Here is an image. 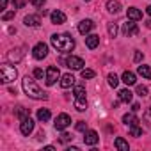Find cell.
<instances>
[{"mask_svg": "<svg viewBox=\"0 0 151 151\" xmlns=\"http://www.w3.org/2000/svg\"><path fill=\"white\" fill-rule=\"evenodd\" d=\"M146 13H147V14L151 16V6H147V7H146Z\"/></svg>", "mask_w": 151, "mask_h": 151, "instance_id": "obj_42", "label": "cell"}, {"mask_svg": "<svg viewBox=\"0 0 151 151\" xmlns=\"http://www.w3.org/2000/svg\"><path fill=\"white\" fill-rule=\"evenodd\" d=\"M93 27H94L93 20H84V22H80V23H78V32H80L82 36H87V34L93 30Z\"/></svg>", "mask_w": 151, "mask_h": 151, "instance_id": "obj_11", "label": "cell"}, {"mask_svg": "<svg viewBox=\"0 0 151 151\" xmlns=\"http://www.w3.org/2000/svg\"><path fill=\"white\" fill-rule=\"evenodd\" d=\"M73 84H75V78H73L71 73H66V75H62V77H60V87L68 89V87H71Z\"/></svg>", "mask_w": 151, "mask_h": 151, "instance_id": "obj_15", "label": "cell"}, {"mask_svg": "<svg viewBox=\"0 0 151 151\" xmlns=\"http://www.w3.org/2000/svg\"><path fill=\"white\" fill-rule=\"evenodd\" d=\"M146 27H147V29H151V20H149V22H146Z\"/></svg>", "mask_w": 151, "mask_h": 151, "instance_id": "obj_43", "label": "cell"}, {"mask_svg": "<svg viewBox=\"0 0 151 151\" xmlns=\"http://www.w3.org/2000/svg\"><path fill=\"white\" fill-rule=\"evenodd\" d=\"M66 66H68L69 69H82L86 64H84V59H82V57H75V55H71V57L66 60Z\"/></svg>", "mask_w": 151, "mask_h": 151, "instance_id": "obj_8", "label": "cell"}, {"mask_svg": "<svg viewBox=\"0 0 151 151\" xmlns=\"http://www.w3.org/2000/svg\"><path fill=\"white\" fill-rule=\"evenodd\" d=\"M130 135L132 137H142V128H139V124H130Z\"/></svg>", "mask_w": 151, "mask_h": 151, "instance_id": "obj_27", "label": "cell"}, {"mask_svg": "<svg viewBox=\"0 0 151 151\" xmlns=\"http://www.w3.org/2000/svg\"><path fill=\"white\" fill-rule=\"evenodd\" d=\"M77 130H78V132H87V123L78 121V123H77Z\"/></svg>", "mask_w": 151, "mask_h": 151, "instance_id": "obj_34", "label": "cell"}, {"mask_svg": "<svg viewBox=\"0 0 151 151\" xmlns=\"http://www.w3.org/2000/svg\"><path fill=\"white\" fill-rule=\"evenodd\" d=\"M11 18H14V11H9V13H4V16H2V20H4V22H7V20H11Z\"/></svg>", "mask_w": 151, "mask_h": 151, "instance_id": "obj_35", "label": "cell"}, {"mask_svg": "<svg viewBox=\"0 0 151 151\" xmlns=\"http://www.w3.org/2000/svg\"><path fill=\"white\" fill-rule=\"evenodd\" d=\"M73 137L69 135V133H62V137H60V142H68V140H71Z\"/></svg>", "mask_w": 151, "mask_h": 151, "instance_id": "obj_36", "label": "cell"}, {"mask_svg": "<svg viewBox=\"0 0 151 151\" xmlns=\"http://www.w3.org/2000/svg\"><path fill=\"white\" fill-rule=\"evenodd\" d=\"M34 77H36V78H43V77H46V71L43 73V69L36 68V69H34Z\"/></svg>", "mask_w": 151, "mask_h": 151, "instance_id": "obj_33", "label": "cell"}, {"mask_svg": "<svg viewBox=\"0 0 151 151\" xmlns=\"http://www.w3.org/2000/svg\"><path fill=\"white\" fill-rule=\"evenodd\" d=\"M121 80H123L126 86H133V84L137 82V80H135V75H133L132 71H124V73H123V77H121Z\"/></svg>", "mask_w": 151, "mask_h": 151, "instance_id": "obj_19", "label": "cell"}, {"mask_svg": "<svg viewBox=\"0 0 151 151\" xmlns=\"http://www.w3.org/2000/svg\"><path fill=\"white\" fill-rule=\"evenodd\" d=\"M32 130H34V121L30 119V116H29V117H25V119H22L20 132H22L23 135H30V133H32Z\"/></svg>", "mask_w": 151, "mask_h": 151, "instance_id": "obj_9", "label": "cell"}, {"mask_svg": "<svg viewBox=\"0 0 151 151\" xmlns=\"http://www.w3.org/2000/svg\"><path fill=\"white\" fill-rule=\"evenodd\" d=\"M123 34H124V36H128V37H132V36H137V34H139V27L133 23V20H132V22H126V23L123 25Z\"/></svg>", "mask_w": 151, "mask_h": 151, "instance_id": "obj_10", "label": "cell"}, {"mask_svg": "<svg viewBox=\"0 0 151 151\" xmlns=\"http://www.w3.org/2000/svg\"><path fill=\"white\" fill-rule=\"evenodd\" d=\"M60 77V73H59V69L55 68V66H50L48 69H46V86H53L55 82H57V78Z\"/></svg>", "mask_w": 151, "mask_h": 151, "instance_id": "obj_6", "label": "cell"}, {"mask_svg": "<svg viewBox=\"0 0 151 151\" xmlns=\"http://www.w3.org/2000/svg\"><path fill=\"white\" fill-rule=\"evenodd\" d=\"M22 86H23L25 94L30 96V98H34V100H46V98H48V94H46V93L34 82V78H30V77H25L23 82H22Z\"/></svg>", "mask_w": 151, "mask_h": 151, "instance_id": "obj_1", "label": "cell"}, {"mask_svg": "<svg viewBox=\"0 0 151 151\" xmlns=\"http://www.w3.org/2000/svg\"><path fill=\"white\" fill-rule=\"evenodd\" d=\"M16 77H18V71L13 66H7V64L0 66V80H2L4 84H9V82L16 80Z\"/></svg>", "mask_w": 151, "mask_h": 151, "instance_id": "obj_4", "label": "cell"}, {"mask_svg": "<svg viewBox=\"0 0 151 151\" xmlns=\"http://www.w3.org/2000/svg\"><path fill=\"white\" fill-rule=\"evenodd\" d=\"M139 75H142L144 78L151 80V68L149 66H139Z\"/></svg>", "mask_w": 151, "mask_h": 151, "instance_id": "obj_26", "label": "cell"}, {"mask_svg": "<svg viewBox=\"0 0 151 151\" xmlns=\"http://www.w3.org/2000/svg\"><path fill=\"white\" fill-rule=\"evenodd\" d=\"M107 9H109V13H119L121 11V4L117 2V0H109V2H107Z\"/></svg>", "mask_w": 151, "mask_h": 151, "instance_id": "obj_23", "label": "cell"}, {"mask_svg": "<svg viewBox=\"0 0 151 151\" xmlns=\"http://www.w3.org/2000/svg\"><path fill=\"white\" fill-rule=\"evenodd\" d=\"M32 4H34L36 7H43V4H45V0H32Z\"/></svg>", "mask_w": 151, "mask_h": 151, "instance_id": "obj_38", "label": "cell"}, {"mask_svg": "<svg viewBox=\"0 0 151 151\" xmlns=\"http://www.w3.org/2000/svg\"><path fill=\"white\" fill-rule=\"evenodd\" d=\"M37 119L43 121V123L48 121V119H50V110H48V109H39V110H37Z\"/></svg>", "mask_w": 151, "mask_h": 151, "instance_id": "obj_25", "label": "cell"}, {"mask_svg": "<svg viewBox=\"0 0 151 151\" xmlns=\"http://www.w3.org/2000/svg\"><path fill=\"white\" fill-rule=\"evenodd\" d=\"M109 36L110 37H116L117 36V25L116 23H109Z\"/></svg>", "mask_w": 151, "mask_h": 151, "instance_id": "obj_29", "label": "cell"}, {"mask_svg": "<svg viewBox=\"0 0 151 151\" xmlns=\"http://www.w3.org/2000/svg\"><path fill=\"white\" fill-rule=\"evenodd\" d=\"M50 18H52V23H55V25L66 23V14H64L62 11H53V13L50 14Z\"/></svg>", "mask_w": 151, "mask_h": 151, "instance_id": "obj_14", "label": "cell"}, {"mask_svg": "<svg viewBox=\"0 0 151 151\" xmlns=\"http://www.w3.org/2000/svg\"><path fill=\"white\" fill-rule=\"evenodd\" d=\"M14 116H16V117H20V119H25V117H29V116H30V110L20 105V107H16V109H14Z\"/></svg>", "mask_w": 151, "mask_h": 151, "instance_id": "obj_21", "label": "cell"}, {"mask_svg": "<svg viewBox=\"0 0 151 151\" xmlns=\"http://www.w3.org/2000/svg\"><path fill=\"white\" fill-rule=\"evenodd\" d=\"M23 23H25L27 27H39L41 18H39V16H36V14H29V16H25Z\"/></svg>", "mask_w": 151, "mask_h": 151, "instance_id": "obj_16", "label": "cell"}, {"mask_svg": "<svg viewBox=\"0 0 151 151\" xmlns=\"http://www.w3.org/2000/svg\"><path fill=\"white\" fill-rule=\"evenodd\" d=\"M142 57H144V55H142L140 52H135V57H133V59H135V62H140V60H142Z\"/></svg>", "mask_w": 151, "mask_h": 151, "instance_id": "obj_39", "label": "cell"}, {"mask_svg": "<svg viewBox=\"0 0 151 151\" xmlns=\"http://www.w3.org/2000/svg\"><path fill=\"white\" fill-rule=\"evenodd\" d=\"M133 98V93L130 89H121L119 91V101H124V103H130Z\"/></svg>", "mask_w": 151, "mask_h": 151, "instance_id": "obj_18", "label": "cell"}, {"mask_svg": "<svg viewBox=\"0 0 151 151\" xmlns=\"http://www.w3.org/2000/svg\"><path fill=\"white\" fill-rule=\"evenodd\" d=\"M75 107H77V110H80V112H84L87 109L86 87L84 86H77V87H75Z\"/></svg>", "mask_w": 151, "mask_h": 151, "instance_id": "obj_3", "label": "cell"}, {"mask_svg": "<svg viewBox=\"0 0 151 151\" xmlns=\"http://www.w3.org/2000/svg\"><path fill=\"white\" fill-rule=\"evenodd\" d=\"M144 121H146V123H151V109L144 114Z\"/></svg>", "mask_w": 151, "mask_h": 151, "instance_id": "obj_37", "label": "cell"}, {"mask_svg": "<svg viewBox=\"0 0 151 151\" xmlns=\"http://www.w3.org/2000/svg\"><path fill=\"white\" fill-rule=\"evenodd\" d=\"M114 144H116V147H117L119 151H128V142H126L123 137H117Z\"/></svg>", "mask_w": 151, "mask_h": 151, "instance_id": "obj_24", "label": "cell"}, {"mask_svg": "<svg viewBox=\"0 0 151 151\" xmlns=\"http://www.w3.org/2000/svg\"><path fill=\"white\" fill-rule=\"evenodd\" d=\"M94 71L93 69H82V78H94Z\"/></svg>", "mask_w": 151, "mask_h": 151, "instance_id": "obj_30", "label": "cell"}, {"mask_svg": "<svg viewBox=\"0 0 151 151\" xmlns=\"http://www.w3.org/2000/svg\"><path fill=\"white\" fill-rule=\"evenodd\" d=\"M137 94L142 96V98L147 96V87H146V86H137Z\"/></svg>", "mask_w": 151, "mask_h": 151, "instance_id": "obj_31", "label": "cell"}, {"mask_svg": "<svg viewBox=\"0 0 151 151\" xmlns=\"http://www.w3.org/2000/svg\"><path fill=\"white\" fill-rule=\"evenodd\" d=\"M25 4H27V0H13V6H14V9H22Z\"/></svg>", "mask_w": 151, "mask_h": 151, "instance_id": "obj_32", "label": "cell"}, {"mask_svg": "<svg viewBox=\"0 0 151 151\" xmlns=\"http://www.w3.org/2000/svg\"><path fill=\"white\" fill-rule=\"evenodd\" d=\"M98 140H100V137H98V133H96V132H93V130L86 132V135H84V142H86L87 146H94Z\"/></svg>", "mask_w": 151, "mask_h": 151, "instance_id": "obj_13", "label": "cell"}, {"mask_svg": "<svg viewBox=\"0 0 151 151\" xmlns=\"http://www.w3.org/2000/svg\"><path fill=\"white\" fill-rule=\"evenodd\" d=\"M132 110H133V112L140 110V105H139V103H133V105H132Z\"/></svg>", "mask_w": 151, "mask_h": 151, "instance_id": "obj_41", "label": "cell"}, {"mask_svg": "<svg viewBox=\"0 0 151 151\" xmlns=\"http://www.w3.org/2000/svg\"><path fill=\"white\" fill-rule=\"evenodd\" d=\"M86 2H89V0H86Z\"/></svg>", "mask_w": 151, "mask_h": 151, "instance_id": "obj_44", "label": "cell"}, {"mask_svg": "<svg viewBox=\"0 0 151 151\" xmlns=\"http://www.w3.org/2000/svg\"><path fill=\"white\" fill-rule=\"evenodd\" d=\"M32 55H34V59H37V60L45 59V57L48 55V46H46L45 43H37V45L34 46V50H32Z\"/></svg>", "mask_w": 151, "mask_h": 151, "instance_id": "obj_7", "label": "cell"}, {"mask_svg": "<svg viewBox=\"0 0 151 151\" xmlns=\"http://www.w3.org/2000/svg\"><path fill=\"white\" fill-rule=\"evenodd\" d=\"M55 128L57 130H66L69 124H71V117L68 116V114H59L57 117H55Z\"/></svg>", "mask_w": 151, "mask_h": 151, "instance_id": "obj_5", "label": "cell"}, {"mask_svg": "<svg viewBox=\"0 0 151 151\" xmlns=\"http://www.w3.org/2000/svg\"><path fill=\"white\" fill-rule=\"evenodd\" d=\"M107 80H109V86L110 87H117V84H119V78H117L116 73H110L109 77H107Z\"/></svg>", "mask_w": 151, "mask_h": 151, "instance_id": "obj_28", "label": "cell"}, {"mask_svg": "<svg viewBox=\"0 0 151 151\" xmlns=\"http://www.w3.org/2000/svg\"><path fill=\"white\" fill-rule=\"evenodd\" d=\"M7 7V0H0V9H6Z\"/></svg>", "mask_w": 151, "mask_h": 151, "instance_id": "obj_40", "label": "cell"}, {"mask_svg": "<svg viewBox=\"0 0 151 151\" xmlns=\"http://www.w3.org/2000/svg\"><path fill=\"white\" fill-rule=\"evenodd\" d=\"M123 123H124L126 126H130V124H137L139 119H137V116L132 112V114H124V116H123Z\"/></svg>", "mask_w": 151, "mask_h": 151, "instance_id": "obj_22", "label": "cell"}, {"mask_svg": "<svg viewBox=\"0 0 151 151\" xmlns=\"http://www.w3.org/2000/svg\"><path fill=\"white\" fill-rule=\"evenodd\" d=\"M126 14H128V18H130V20H133V22H137V20H140V18H142V13H140L137 7H128Z\"/></svg>", "mask_w": 151, "mask_h": 151, "instance_id": "obj_20", "label": "cell"}, {"mask_svg": "<svg viewBox=\"0 0 151 151\" xmlns=\"http://www.w3.org/2000/svg\"><path fill=\"white\" fill-rule=\"evenodd\" d=\"M86 45H87V48H89V50H94V48L100 45V36H96V34L87 36V37H86Z\"/></svg>", "mask_w": 151, "mask_h": 151, "instance_id": "obj_17", "label": "cell"}, {"mask_svg": "<svg viewBox=\"0 0 151 151\" xmlns=\"http://www.w3.org/2000/svg\"><path fill=\"white\" fill-rule=\"evenodd\" d=\"M50 41L59 52H71L75 48V41L69 34H53Z\"/></svg>", "mask_w": 151, "mask_h": 151, "instance_id": "obj_2", "label": "cell"}, {"mask_svg": "<svg viewBox=\"0 0 151 151\" xmlns=\"http://www.w3.org/2000/svg\"><path fill=\"white\" fill-rule=\"evenodd\" d=\"M23 50H25V48H14V50H11V52L7 53V59H9L11 62H20L22 57H23Z\"/></svg>", "mask_w": 151, "mask_h": 151, "instance_id": "obj_12", "label": "cell"}]
</instances>
